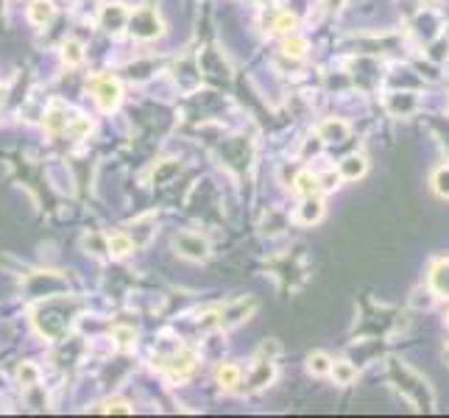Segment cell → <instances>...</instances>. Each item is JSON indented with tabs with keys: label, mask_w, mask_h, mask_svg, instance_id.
Returning <instances> with one entry per match:
<instances>
[{
	"label": "cell",
	"mask_w": 449,
	"mask_h": 418,
	"mask_svg": "<svg viewBox=\"0 0 449 418\" xmlns=\"http://www.w3.org/2000/svg\"><path fill=\"white\" fill-rule=\"evenodd\" d=\"M129 31L137 36V39H154L162 34V20L154 9H140L134 14H129Z\"/></svg>",
	"instance_id": "6da1fadb"
},
{
	"label": "cell",
	"mask_w": 449,
	"mask_h": 418,
	"mask_svg": "<svg viewBox=\"0 0 449 418\" xmlns=\"http://www.w3.org/2000/svg\"><path fill=\"white\" fill-rule=\"evenodd\" d=\"M93 95L104 112H114L120 103V84L114 78H98L93 81Z\"/></svg>",
	"instance_id": "7a4b0ae2"
},
{
	"label": "cell",
	"mask_w": 449,
	"mask_h": 418,
	"mask_svg": "<svg viewBox=\"0 0 449 418\" xmlns=\"http://www.w3.org/2000/svg\"><path fill=\"white\" fill-rule=\"evenodd\" d=\"M173 245H176L179 254L187 257V260H207V254H210L207 240L198 237V234H179Z\"/></svg>",
	"instance_id": "3957f363"
},
{
	"label": "cell",
	"mask_w": 449,
	"mask_h": 418,
	"mask_svg": "<svg viewBox=\"0 0 449 418\" xmlns=\"http://www.w3.org/2000/svg\"><path fill=\"white\" fill-rule=\"evenodd\" d=\"M195 368V354L193 352H179L173 360H171V376L173 380H187L190 376V371Z\"/></svg>",
	"instance_id": "277c9868"
},
{
	"label": "cell",
	"mask_w": 449,
	"mask_h": 418,
	"mask_svg": "<svg viewBox=\"0 0 449 418\" xmlns=\"http://www.w3.org/2000/svg\"><path fill=\"white\" fill-rule=\"evenodd\" d=\"M106 251L112 257H126V254H132V251H134V240L126 232H117V234L106 237Z\"/></svg>",
	"instance_id": "5b68a950"
},
{
	"label": "cell",
	"mask_w": 449,
	"mask_h": 418,
	"mask_svg": "<svg viewBox=\"0 0 449 418\" xmlns=\"http://www.w3.org/2000/svg\"><path fill=\"white\" fill-rule=\"evenodd\" d=\"M101 23H104L106 31H120V28H126V23H129V12L123 6H106Z\"/></svg>",
	"instance_id": "8992f818"
},
{
	"label": "cell",
	"mask_w": 449,
	"mask_h": 418,
	"mask_svg": "<svg viewBox=\"0 0 449 418\" xmlns=\"http://www.w3.org/2000/svg\"><path fill=\"white\" fill-rule=\"evenodd\" d=\"M28 20L34 25H48L53 20V3L51 0H34L28 6Z\"/></svg>",
	"instance_id": "52a82bcc"
},
{
	"label": "cell",
	"mask_w": 449,
	"mask_h": 418,
	"mask_svg": "<svg viewBox=\"0 0 449 418\" xmlns=\"http://www.w3.org/2000/svg\"><path fill=\"white\" fill-rule=\"evenodd\" d=\"M430 284L438 296H446L449 299V260H441L435 268H433V276H430Z\"/></svg>",
	"instance_id": "ba28073f"
},
{
	"label": "cell",
	"mask_w": 449,
	"mask_h": 418,
	"mask_svg": "<svg viewBox=\"0 0 449 418\" xmlns=\"http://www.w3.org/2000/svg\"><path fill=\"white\" fill-rule=\"evenodd\" d=\"M338 173H341V179H349V182H354V179H360L363 173H365V159L363 156H346L343 162H341V167H338Z\"/></svg>",
	"instance_id": "9c48e42d"
},
{
	"label": "cell",
	"mask_w": 449,
	"mask_h": 418,
	"mask_svg": "<svg viewBox=\"0 0 449 418\" xmlns=\"http://www.w3.org/2000/svg\"><path fill=\"white\" fill-rule=\"evenodd\" d=\"M324 215V204L315 195H307V201L299 209V223H318Z\"/></svg>",
	"instance_id": "30bf717a"
},
{
	"label": "cell",
	"mask_w": 449,
	"mask_h": 418,
	"mask_svg": "<svg viewBox=\"0 0 449 418\" xmlns=\"http://www.w3.org/2000/svg\"><path fill=\"white\" fill-rule=\"evenodd\" d=\"M330 373H332L335 385H352V382L357 380V368H354L352 362H346V360L332 362V365H330Z\"/></svg>",
	"instance_id": "8fae6325"
},
{
	"label": "cell",
	"mask_w": 449,
	"mask_h": 418,
	"mask_svg": "<svg viewBox=\"0 0 449 418\" xmlns=\"http://www.w3.org/2000/svg\"><path fill=\"white\" fill-rule=\"evenodd\" d=\"M252 310H254V302H249V304H246V302H234V304H229V307L223 310V318H221V321H223L226 326H232V323H240V321L246 318Z\"/></svg>",
	"instance_id": "7c38bea8"
},
{
	"label": "cell",
	"mask_w": 449,
	"mask_h": 418,
	"mask_svg": "<svg viewBox=\"0 0 449 418\" xmlns=\"http://www.w3.org/2000/svg\"><path fill=\"white\" fill-rule=\"evenodd\" d=\"M215 380H218V385H221V388L232 391V388H237V385H240V368H237V365H232V362H223V365L218 368V373H215Z\"/></svg>",
	"instance_id": "4fadbf2b"
},
{
	"label": "cell",
	"mask_w": 449,
	"mask_h": 418,
	"mask_svg": "<svg viewBox=\"0 0 449 418\" xmlns=\"http://www.w3.org/2000/svg\"><path fill=\"white\" fill-rule=\"evenodd\" d=\"M67 123H70V117H67L64 103H53V109L45 114V129L48 132H59V129H64Z\"/></svg>",
	"instance_id": "5bb4252c"
},
{
	"label": "cell",
	"mask_w": 449,
	"mask_h": 418,
	"mask_svg": "<svg viewBox=\"0 0 449 418\" xmlns=\"http://www.w3.org/2000/svg\"><path fill=\"white\" fill-rule=\"evenodd\" d=\"M296 190L307 198V195H318V190H321V179L318 176H313V173H299V179H296Z\"/></svg>",
	"instance_id": "9a60e30c"
},
{
	"label": "cell",
	"mask_w": 449,
	"mask_h": 418,
	"mask_svg": "<svg viewBox=\"0 0 449 418\" xmlns=\"http://www.w3.org/2000/svg\"><path fill=\"white\" fill-rule=\"evenodd\" d=\"M346 134H349L346 123H324V129H321V137L326 143H341Z\"/></svg>",
	"instance_id": "2e32d148"
},
{
	"label": "cell",
	"mask_w": 449,
	"mask_h": 418,
	"mask_svg": "<svg viewBox=\"0 0 449 418\" xmlns=\"http://www.w3.org/2000/svg\"><path fill=\"white\" fill-rule=\"evenodd\" d=\"M64 62L67 64H81V62H84V48H81V42H75V39H70V42H64Z\"/></svg>",
	"instance_id": "e0dca14e"
},
{
	"label": "cell",
	"mask_w": 449,
	"mask_h": 418,
	"mask_svg": "<svg viewBox=\"0 0 449 418\" xmlns=\"http://www.w3.org/2000/svg\"><path fill=\"white\" fill-rule=\"evenodd\" d=\"M330 365H332V360L326 357V354H313V357L307 360V368H310V373H315V376L330 373Z\"/></svg>",
	"instance_id": "ac0fdd59"
},
{
	"label": "cell",
	"mask_w": 449,
	"mask_h": 418,
	"mask_svg": "<svg viewBox=\"0 0 449 418\" xmlns=\"http://www.w3.org/2000/svg\"><path fill=\"white\" fill-rule=\"evenodd\" d=\"M271 373H274V365H271V360H263V362H260V371L252 376V382H249V385H252V388H263V385L271 380Z\"/></svg>",
	"instance_id": "d6986e66"
},
{
	"label": "cell",
	"mask_w": 449,
	"mask_h": 418,
	"mask_svg": "<svg viewBox=\"0 0 449 418\" xmlns=\"http://www.w3.org/2000/svg\"><path fill=\"white\" fill-rule=\"evenodd\" d=\"M17 376H20V382H23V385L34 388V385H36V380H39V371H36L31 362H23V365H20V371H17Z\"/></svg>",
	"instance_id": "ffe728a7"
},
{
	"label": "cell",
	"mask_w": 449,
	"mask_h": 418,
	"mask_svg": "<svg viewBox=\"0 0 449 418\" xmlns=\"http://www.w3.org/2000/svg\"><path fill=\"white\" fill-rule=\"evenodd\" d=\"M433 184H435V193L438 195L449 198V167H441V171L435 173V179H433Z\"/></svg>",
	"instance_id": "44dd1931"
},
{
	"label": "cell",
	"mask_w": 449,
	"mask_h": 418,
	"mask_svg": "<svg viewBox=\"0 0 449 418\" xmlns=\"http://www.w3.org/2000/svg\"><path fill=\"white\" fill-rule=\"evenodd\" d=\"M304 51H307V39L293 36V39L284 42V53H288V56H304Z\"/></svg>",
	"instance_id": "7402d4cb"
},
{
	"label": "cell",
	"mask_w": 449,
	"mask_h": 418,
	"mask_svg": "<svg viewBox=\"0 0 449 418\" xmlns=\"http://www.w3.org/2000/svg\"><path fill=\"white\" fill-rule=\"evenodd\" d=\"M114 338H117V346H123L129 349L134 343V329H126V326H117L114 329Z\"/></svg>",
	"instance_id": "603a6c76"
},
{
	"label": "cell",
	"mask_w": 449,
	"mask_h": 418,
	"mask_svg": "<svg viewBox=\"0 0 449 418\" xmlns=\"http://www.w3.org/2000/svg\"><path fill=\"white\" fill-rule=\"evenodd\" d=\"M296 17H291V14H282L279 20H276V31H282V34H293L296 31Z\"/></svg>",
	"instance_id": "cb8c5ba5"
},
{
	"label": "cell",
	"mask_w": 449,
	"mask_h": 418,
	"mask_svg": "<svg viewBox=\"0 0 449 418\" xmlns=\"http://www.w3.org/2000/svg\"><path fill=\"white\" fill-rule=\"evenodd\" d=\"M106 413H132V407H129L126 402L114 399V402H106Z\"/></svg>",
	"instance_id": "d4e9b609"
},
{
	"label": "cell",
	"mask_w": 449,
	"mask_h": 418,
	"mask_svg": "<svg viewBox=\"0 0 449 418\" xmlns=\"http://www.w3.org/2000/svg\"><path fill=\"white\" fill-rule=\"evenodd\" d=\"M0 12H3V0H0Z\"/></svg>",
	"instance_id": "484cf974"
},
{
	"label": "cell",
	"mask_w": 449,
	"mask_h": 418,
	"mask_svg": "<svg viewBox=\"0 0 449 418\" xmlns=\"http://www.w3.org/2000/svg\"><path fill=\"white\" fill-rule=\"evenodd\" d=\"M0 101H3V90H0Z\"/></svg>",
	"instance_id": "4316f807"
}]
</instances>
